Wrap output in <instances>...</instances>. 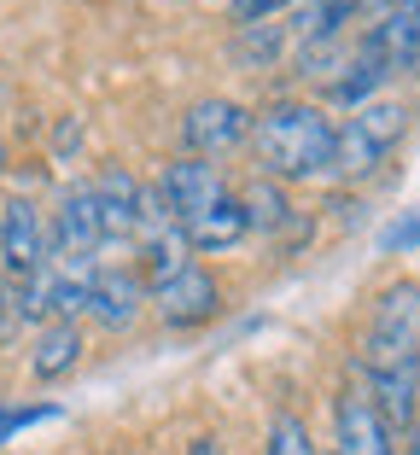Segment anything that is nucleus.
Returning a JSON list of instances; mask_svg holds the SVG:
<instances>
[{
    "label": "nucleus",
    "mask_w": 420,
    "mask_h": 455,
    "mask_svg": "<svg viewBox=\"0 0 420 455\" xmlns=\"http://www.w3.org/2000/svg\"><path fill=\"white\" fill-rule=\"evenodd\" d=\"M333 117L310 100H274L251 117V158L269 181H315L333 170Z\"/></svg>",
    "instance_id": "obj_1"
},
{
    "label": "nucleus",
    "mask_w": 420,
    "mask_h": 455,
    "mask_svg": "<svg viewBox=\"0 0 420 455\" xmlns=\"http://www.w3.org/2000/svg\"><path fill=\"white\" fill-rule=\"evenodd\" d=\"M356 368L368 374H392V368H420V281H392L380 286L368 309V333Z\"/></svg>",
    "instance_id": "obj_2"
},
{
    "label": "nucleus",
    "mask_w": 420,
    "mask_h": 455,
    "mask_svg": "<svg viewBox=\"0 0 420 455\" xmlns=\"http://www.w3.org/2000/svg\"><path fill=\"white\" fill-rule=\"evenodd\" d=\"M408 134V106L403 100H368L351 111L339 134H333V181H368L385 158L397 152V140Z\"/></svg>",
    "instance_id": "obj_3"
},
{
    "label": "nucleus",
    "mask_w": 420,
    "mask_h": 455,
    "mask_svg": "<svg viewBox=\"0 0 420 455\" xmlns=\"http://www.w3.org/2000/svg\"><path fill=\"white\" fill-rule=\"evenodd\" d=\"M147 298H152V309H158V322L176 327V333L204 327V322H217V315H222V281H217L204 263H187L181 275L158 281Z\"/></svg>",
    "instance_id": "obj_4"
},
{
    "label": "nucleus",
    "mask_w": 420,
    "mask_h": 455,
    "mask_svg": "<svg viewBox=\"0 0 420 455\" xmlns=\"http://www.w3.org/2000/svg\"><path fill=\"white\" fill-rule=\"evenodd\" d=\"M240 140H251V111L240 106V100H193L187 111H181V147H187V158H210V152H234Z\"/></svg>",
    "instance_id": "obj_5"
},
{
    "label": "nucleus",
    "mask_w": 420,
    "mask_h": 455,
    "mask_svg": "<svg viewBox=\"0 0 420 455\" xmlns=\"http://www.w3.org/2000/svg\"><path fill=\"white\" fill-rule=\"evenodd\" d=\"M140 309H147V281H140V268H94L88 275V292H82V315L106 333H129L140 322Z\"/></svg>",
    "instance_id": "obj_6"
},
{
    "label": "nucleus",
    "mask_w": 420,
    "mask_h": 455,
    "mask_svg": "<svg viewBox=\"0 0 420 455\" xmlns=\"http://www.w3.org/2000/svg\"><path fill=\"white\" fill-rule=\"evenodd\" d=\"M152 188L163 193V204H170V216H176L181 228H187L193 216H204L210 204H222V199L234 193V188H228V175H222L217 164L187 158V152H181L176 164H163V175L152 181Z\"/></svg>",
    "instance_id": "obj_7"
},
{
    "label": "nucleus",
    "mask_w": 420,
    "mask_h": 455,
    "mask_svg": "<svg viewBox=\"0 0 420 455\" xmlns=\"http://www.w3.org/2000/svg\"><path fill=\"white\" fill-rule=\"evenodd\" d=\"M0 263H6L12 281H29V275H41V268L53 263V251H47V216L29 199L0 204Z\"/></svg>",
    "instance_id": "obj_8"
},
{
    "label": "nucleus",
    "mask_w": 420,
    "mask_h": 455,
    "mask_svg": "<svg viewBox=\"0 0 420 455\" xmlns=\"http://www.w3.org/2000/svg\"><path fill=\"white\" fill-rule=\"evenodd\" d=\"M333 455H397L392 443V427L380 420L368 386H345L339 403H333Z\"/></svg>",
    "instance_id": "obj_9"
},
{
    "label": "nucleus",
    "mask_w": 420,
    "mask_h": 455,
    "mask_svg": "<svg viewBox=\"0 0 420 455\" xmlns=\"http://www.w3.org/2000/svg\"><path fill=\"white\" fill-rule=\"evenodd\" d=\"M94 199H99V234H106V245L135 240V228H140V181H135L129 164H106V170L94 175Z\"/></svg>",
    "instance_id": "obj_10"
},
{
    "label": "nucleus",
    "mask_w": 420,
    "mask_h": 455,
    "mask_svg": "<svg viewBox=\"0 0 420 455\" xmlns=\"http://www.w3.org/2000/svg\"><path fill=\"white\" fill-rule=\"evenodd\" d=\"M385 76H392L385 53L374 47V36H362V47H356V53H345L339 76L327 82V100H333V106H368V100H380Z\"/></svg>",
    "instance_id": "obj_11"
},
{
    "label": "nucleus",
    "mask_w": 420,
    "mask_h": 455,
    "mask_svg": "<svg viewBox=\"0 0 420 455\" xmlns=\"http://www.w3.org/2000/svg\"><path fill=\"white\" fill-rule=\"evenodd\" d=\"M374 36V47L385 53V65L397 70H415L420 65V0H403V6H392V12H380V24L368 29Z\"/></svg>",
    "instance_id": "obj_12"
},
{
    "label": "nucleus",
    "mask_w": 420,
    "mask_h": 455,
    "mask_svg": "<svg viewBox=\"0 0 420 455\" xmlns=\"http://www.w3.org/2000/svg\"><path fill=\"white\" fill-rule=\"evenodd\" d=\"M251 234V222H245V204H240V193H228L222 204H210L204 216H193L187 222V240H193V251H234V245Z\"/></svg>",
    "instance_id": "obj_13"
},
{
    "label": "nucleus",
    "mask_w": 420,
    "mask_h": 455,
    "mask_svg": "<svg viewBox=\"0 0 420 455\" xmlns=\"http://www.w3.org/2000/svg\"><path fill=\"white\" fill-rule=\"evenodd\" d=\"M82 362V327L76 322H47L36 333V350H29V374L36 379H65Z\"/></svg>",
    "instance_id": "obj_14"
},
{
    "label": "nucleus",
    "mask_w": 420,
    "mask_h": 455,
    "mask_svg": "<svg viewBox=\"0 0 420 455\" xmlns=\"http://www.w3.org/2000/svg\"><path fill=\"white\" fill-rule=\"evenodd\" d=\"M240 204H245V222H251V234H286V228L298 222V211H292V199H286V188L281 181H251V188L240 193Z\"/></svg>",
    "instance_id": "obj_15"
},
{
    "label": "nucleus",
    "mask_w": 420,
    "mask_h": 455,
    "mask_svg": "<svg viewBox=\"0 0 420 455\" xmlns=\"http://www.w3.org/2000/svg\"><path fill=\"white\" fill-rule=\"evenodd\" d=\"M286 47H292V29L286 24H251L234 36V59H240V70H274L286 59Z\"/></svg>",
    "instance_id": "obj_16"
},
{
    "label": "nucleus",
    "mask_w": 420,
    "mask_h": 455,
    "mask_svg": "<svg viewBox=\"0 0 420 455\" xmlns=\"http://www.w3.org/2000/svg\"><path fill=\"white\" fill-rule=\"evenodd\" d=\"M263 455H315V443H310V427H304L298 415H274L269 420V443H263Z\"/></svg>",
    "instance_id": "obj_17"
},
{
    "label": "nucleus",
    "mask_w": 420,
    "mask_h": 455,
    "mask_svg": "<svg viewBox=\"0 0 420 455\" xmlns=\"http://www.w3.org/2000/svg\"><path fill=\"white\" fill-rule=\"evenodd\" d=\"M41 420H59V403H6L0 409V443H12L24 427H41Z\"/></svg>",
    "instance_id": "obj_18"
},
{
    "label": "nucleus",
    "mask_w": 420,
    "mask_h": 455,
    "mask_svg": "<svg viewBox=\"0 0 420 455\" xmlns=\"http://www.w3.org/2000/svg\"><path fill=\"white\" fill-rule=\"evenodd\" d=\"M380 251H392V257L420 251V211H397L392 222L380 228Z\"/></svg>",
    "instance_id": "obj_19"
},
{
    "label": "nucleus",
    "mask_w": 420,
    "mask_h": 455,
    "mask_svg": "<svg viewBox=\"0 0 420 455\" xmlns=\"http://www.w3.org/2000/svg\"><path fill=\"white\" fill-rule=\"evenodd\" d=\"M18 327H24V298H18V281L0 268V345L18 339Z\"/></svg>",
    "instance_id": "obj_20"
},
{
    "label": "nucleus",
    "mask_w": 420,
    "mask_h": 455,
    "mask_svg": "<svg viewBox=\"0 0 420 455\" xmlns=\"http://www.w3.org/2000/svg\"><path fill=\"white\" fill-rule=\"evenodd\" d=\"M292 0H228V24L251 29V24H269V18H281Z\"/></svg>",
    "instance_id": "obj_21"
},
{
    "label": "nucleus",
    "mask_w": 420,
    "mask_h": 455,
    "mask_svg": "<svg viewBox=\"0 0 420 455\" xmlns=\"http://www.w3.org/2000/svg\"><path fill=\"white\" fill-rule=\"evenodd\" d=\"M187 455H228V450H222V438H210V432H204V438L187 443Z\"/></svg>",
    "instance_id": "obj_22"
},
{
    "label": "nucleus",
    "mask_w": 420,
    "mask_h": 455,
    "mask_svg": "<svg viewBox=\"0 0 420 455\" xmlns=\"http://www.w3.org/2000/svg\"><path fill=\"white\" fill-rule=\"evenodd\" d=\"M403 455H420V415H415V427H408V450Z\"/></svg>",
    "instance_id": "obj_23"
},
{
    "label": "nucleus",
    "mask_w": 420,
    "mask_h": 455,
    "mask_svg": "<svg viewBox=\"0 0 420 455\" xmlns=\"http://www.w3.org/2000/svg\"><path fill=\"white\" fill-rule=\"evenodd\" d=\"M362 6H374V12H392V6H403V0H362Z\"/></svg>",
    "instance_id": "obj_24"
},
{
    "label": "nucleus",
    "mask_w": 420,
    "mask_h": 455,
    "mask_svg": "<svg viewBox=\"0 0 420 455\" xmlns=\"http://www.w3.org/2000/svg\"><path fill=\"white\" fill-rule=\"evenodd\" d=\"M0 170H6V140H0Z\"/></svg>",
    "instance_id": "obj_25"
},
{
    "label": "nucleus",
    "mask_w": 420,
    "mask_h": 455,
    "mask_svg": "<svg viewBox=\"0 0 420 455\" xmlns=\"http://www.w3.org/2000/svg\"><path fill=\"white\" fill-rule=\"evenodd\" d=\"M123 455H140V450H123Z\"/></svg>",
    "instance_id": "obj_26"
}]
</instances>
